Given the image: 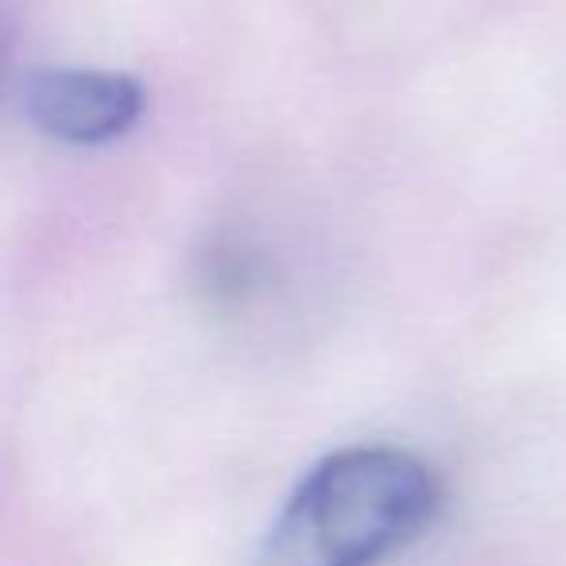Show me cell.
Returning <instances> with one entry per match:
<instances>
[{
	"label": "cell",
	"mask_w": 566,
	"mask_h": 566,
	"mask_svg": "<svg viewBox=\"0 0 566 566\" xmlns=\"http://www.w3.org/2000/svg\"><path fill=\"white\" fill-rule=\"evenodd\" d=\"M24 109L51 140L109 144L140 120L144 86L109 71H40L24 86Z\"/></svg>",
	"instance_id": "7a4b0ae2"
},
{
	"label": "cell",
	"mask_w": 566,
	"mask_h": 566,
	"mask_svg": "<svg viewBox=\"0 0 566 566\" xmlns=\"http://www.w3.org/2000/svg\"><path fill=\"white\" fill-rule=\"evenodd\" d=\"M439 509V481L416 454L357 447L331 454L283 504L264 547L283 566H365L411 543Z\"/></svg>",
	"instance_id": "6da1fadb"
}]
</instances>
